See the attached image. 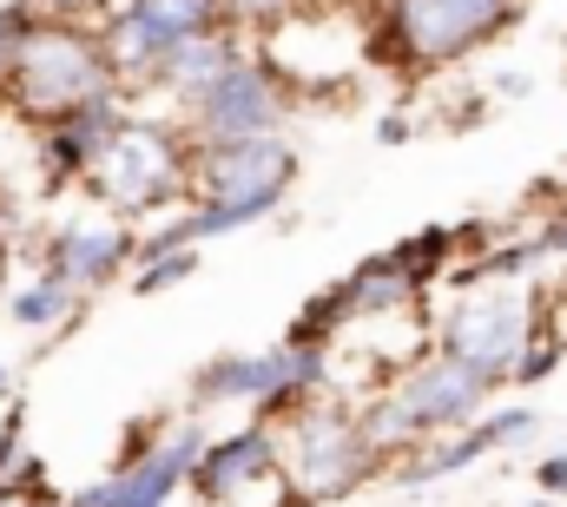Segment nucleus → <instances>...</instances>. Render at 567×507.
<instances>
[{"instance_id": "f257e3e1", "label": "nucleus", "mask_w": 567, "mask_h": 507, "mask_svg": "<svg viewBox=\"0 0 567 507\" xmlns=\"http://www.w3.org/2000/svg\"><path fill=\"white\" fill-rule=\"evenodd\" d=\"M528 20V0H377L363 27V66H390L403 80L442 73Z\"/></svg>"}, {"instance_id": "f03ea898", "label": "nucleus", "mask_w": 567, "mask_h": 507, "mask_svg": "<svg viewBox=\"0 0 567 507\" xmlns=\"http://www.w3.org/2000/svg\"><path fill=\"white\" fill-rule=\"evenodd\" d=\"M100 93H126L120 73H113V60H106L100 27H86V20H47L40 13L27 27L20 53H13V73L0 86V106L13 120H27V126H47V120L86 106Z\"/></svg>"}, {"instance_id": "7ed1b4c3", "label": "nucleus", "mask_w": 567, "mask_h": 507, "mask_svg": "<svg viewBox=\"0 0 567 507\" xmlns=\"http://www.w3.org/2000/svg\"><path fill=\"white\" fill-rule=\"evenodd\" d=\"M86 192L113 211V218H165L178 205H192V132L178 120H145L140 106L126 113V126L106 138V152L86 172Z\"/></svg>"}, {"instance_id": "20e7f679", "label": "nucleus", "mask_w": 567, "mask_h": 507, "mask_svg": "<svg viewBox=\"0 0 567 507\" xmlns=\"http://www.w3.org/2000/svg\"><path fill=\"white\" fill-rule=\"evenodd\" d=\"M278 468L303 501H343L350 488H363L383 468V455L363 442L350 402L317 395L310 408H297L290 422H278Z\"/></svg>"}, {"instance_id": "39448f33", "label": "nucleus", "mask_w": 567, "mask_h": 507, "mask_svg": "<svg viewBox=\"0 0 567 507\" xmlns=\"http://www.w3.org/2000/svg\"><path fill=\"white\" fill-rule=\"evenodd\" d=\"M297 113V93L284 86V73L265 60V46H245L212 86H198L178 106V126L192 132V145H218V138H278Z\"/></svg>"}, {"instance_id": "423d86ee", "label": "nucleus", "mask_w": 567, "mask_h": 507, "mask_svg": "<svg viewBox=\"0 0 567 507\" xmlns=\"http://www.w3.org/2000/svg\"><path fill=\"white\" fill-rule=\"evenodd\" d=\"M542 303L528 290H462V303L435 323V350L482 370V376H502L508 389V363L542 337Z\"/></svg>"}, {"instance_id": "0eeeda50", "label": "nucleus", "mask_w": 567, "mask_h": 507, "mask_svg": "<svg viewBox=\"0 0 567 507\" xmlns=\"http://www.w3.org/2000/svg\"><path fill=\"white\" fill-rule=\"evenodd\" d=\"M212 27H225V0H113V13L100 20V40H106L120 86L140 93L172 46L212 33Z\"/></svg>"}, {"instance_id": "6e6552de", "label": "nucleus", "mask_w": 567, "mask_h": 507, "mask_svg": "<svg viewBox=\"0 0 567 507\" xmlns=\"http://www.w3.org/2000/svg\"><path fill=\"white\" fill-rule=\"evenodd\" d=\"M383 395H390L403 435L423 448L429 435H449V428L475 422V415L502 395V376H482V370H468V363L429 350V356H416L410 370H396V376L383 382Z\"/></svg>"}, {"instance_id": "1a4fd4ad", "label": "nucleus", "mask_w": 567, "mask_h": 507, "mask_svg": "<svg viewBox=\"0 0 567 507\" xmlns=\"http://www.w3.org/2000/svg\"><path fill=\"white\" fill-rule=\"evenodd\" d=\"M198 448H205V428H198V422H172V428L152 442V455L113 468V475L93 482V488H80L66 507H172L178 488L192 482Z\"/></svg>"}, {"instance_id": "9d476101", "label": "nucleus", "mask_w": 567, "mask_h": 507, "mask_svg": "<svg viewBox=\"0 0 567 507\" xmlns=\"http://www.w3.org/2000/svg\"><path fill=\"white\" fill-rule=\"evenodd\" d=\"M126 113H133V93H100V100H86V106H73V113L33 126V172H40V185H47V192L86 185L93 158L106 152L113 132L126 126Z\"/></svg>"}, {"instance_id": "9b49d317", "label": "nucleus", "mask_w": 567, "mask_h": 507, "mask_svg": "<svg viewBox=\"0 0 567 507\" xmlns=\"http://www.w3.org/2000/svg\"><path fill=\"white\" fill-rule=\"evenodd\" d=\"M528 435H535V408L528 402H488L475 422H462L449 435H429L416 455H403V482L410 488L449 482V475H462V468H475V462H488V455H502V448H515Z\"/></svg>"}, {"instance_id": "f8f14e48", "label": "nucleus", "mask_w": 567, "mask_h": 507, "mask_svg": "<svg viewBox=\"0 0 567 507\" xmlns=\"http://www.w3.org/2000/svg\"><path fill=\"white\" fill-rule=\"evenodd\" d=\"M133 257H140V231L106 211V218H86V225H53L47 245H40V270H53L80 297H93V290L133 277Z\"/></svg>"}, {"instance_id": "ddd939ff", "label": "nucleus", "mask_w": 567, "mask_h": 507, "mask_svg": "<svg viewBox=\"0 0 567 507\" xmlns=\"http://www.w3.org/2000/svg\"><path fill=\"white\" fill-rule=\"evenodd\" d=\"M284 468H278V428L271 422H245V428H225V435H212L205 448H198V462H192V495L198 507H231L245 501L251 488H271Z\"/></svg>"}, {"instance_id": "4468645a", "label": "nucleus", "mask_w": 567, "mask_h": 507, "mask_svg": "<svg viewBox=\"0 0 567 507\" xmlns=\"http://www.w3.org/2000/svg\"><path fill=\"white\" fill-rule=\"evenodd\" d=\"M278 376H284V343L278 350H225L192 376V408H225V402L258 408L278 389Z\"/></svg>"}, {"instance_id": "2eb2a0df", "label": "nucleus", "mask_w": 567, "mask_h": 507, "mask_svg": "<svg viewBox=\"0 0 567 507\" xmlns=\"http://www.w3.org/2000/svg\"><path fill=\"white\" fill-rule=\"evenodd\" d=\"M251 40L245 33H231V27H212V33H198V40H185V46H172L158 66H152V80H145V93H165L172 106H185L198 86H212L238 53H245Z\"/></svg>"}, {"instance_id": "dca6fc26", "label": "nucleus", "mask_w": 567, "mask_h": 507, "mask_svg": "<svg viewBox=\"0 0 567 507\" xmlns=\"http://www.w3.org/2000/svg\"><path fill=\"white\" fill-rule=\"evenodd\" d=\"M343 283V297H350V310H357V323H377V317H403V310H423V283L396 263V251H377L363 257L350 277H337Z\"/></svg>"}, {"instance_id": "f3484780", "label": "nucleus", "mask_w": 567, "mask_h": 507, "mask_svg": "<svg viewBox=\"0 0 567 507\" xmlns=\"http://www.w3.org/2000/svg\"><path fill=\"white\" fill-rule=\"evenodd\" d=\"M80 290L73 283H60L53 270H33L20 290H7V317L20 323V330H66L73 317H80Z\"/></svg>"}, {"instance_id": "a211bd4d", "label": "nucleus", "mask_w": 567, "mask_h": 507, "mask_svg": "<svg viewBox=\"0 0 567 507\" xmlns=\"http://www.w3.org/2000/svg\"><path fill=\"white\" fill-rule=\"evenodd\" d=\"M357 330V310H350V297H343V283H323L297 317H290V330H284V350H337L343 337Z\"/></svg>"}, {"instance_id": "6ab92c4d", "label": "nucleus", "mask_w": 567, "mask_h": 507, "mask_svg": "<svg viewBox=\"0 0 567 507\" xmlns=\"http://www.w3.org/2000/svg\"><path fill=\"white\" fill-rule=\"evenodd\" d=\"M390 251H396V263H403L423 290H435V283L449 277V263H455V225H416V231L396 238Z\"/></svg>"}, {"instance_id": "aec40b11", "label": "nucleus", "mask_w": 567, "mask_h": 507, "mask_svg": "<svg viewBox=\"0 0 567 507\" xmlns=\"http://www.w3.org/2000/svg\"><path fill=\"white\" fill-rule=\"evenodd\" d=\"M561 363H567V337H561V330H542V337L508 363V389H535V382L555 376Z\"/></svg>"}, {"instance_id": "412c9836", "label": "nucleus", "mask_w": 567, "mask_h": 507, "mask_svg": "<svg viewBox=\"0 0 567 507\" xmlns=\"http://www.w3.org/2000/svg\"><path fill=\"white\" fill-rule=\"evenodd\" d=\"M290 13H297V0H225V27H231V33H245L251 46H258V40H271Z\"/></svg>"}, {"instance_id": "4be33fe9", "label": "nucleus", "mask_w": 567, "mask_h": 507, "mask_svg": "<svg viewBox=\"0 0 567 507\" xmlns=\"http://www.w3.org/2000/svg\"><path fill=\"white\" fill-rule=\"evenodd\" d=\"M192 270H198V251L140 257V263H133V290H140V297H158V290H178V283H185Z\"/></svg>"}, {"instance_id": "5701e85b", "label": "nucleus", "mask_w": 567, "mask_h": 507, "mask_svg": "<svg viewBox=\"0 0 567 507\" xmlns=\"http://www.w3.org/2000/svg\"><path fill=\"white\" fill-rule=\"evenodd\" d=\"M40 13L27 7V0H7L0 7V86H7V73H13V53H20V40H27V27H33Z\"/></svg>"}, {"instance_id": "b1692460", "label": "nucleus", "mask_w": 567, "mask_h": 507, "mask_svg": "<svg viewBox=\"0 0 567 507\" xmlns=\"http://www.w3.org/2000/svg\"><path fill=\"white\" fill-rule=\"evenodd\" d=\"M27 7L47 13V20H86V27H100L113 13V0H27Z\"/></svg>"}, {"instance_id": "393cba45", "label": "nucleus", "mask_w": 567, "mask_h": 507, "mask_svg": "<svg viewBox=\"0 0 567 507\" xmlns=\"http://www.w3.org/2000/svg\"><path fill=\"white\" fill-rule=\"evenodd\" d=\"M535 488H542L548 501H567V448H555V455L535 462Z\"/></svg>"}, {"instance_id": "a878e982", "label": "nucleus", "mask_w": 567, "mask_h": 507, "mask_svg": "<svg viewBox=\"0 0 567 507\" xmlns=\"http://www.w3.org/2000/svg\"><path fill=\"white\" fill-rule=\"evenodd\" d=\"M535 238H542V251L548 257H567V198L548 211V218H535Z\"/></svg>"}, {"instance_id": "bb28decb", "label": "nucleus", "mask_w": 567, "mask_h": 507, "mask_svg": "<svg viewBox=\"0 0 567 507\" xmlns=\"http://www.w3.org/2000/svg\"><path fill=\"white\" fill-rule=\"evenodd\" d=\"M410 113H383V120H377V138H383V145H410Z\"/></svg>"}, {"instance_id": "cd10ccee", "label": "nucleus", "mask_w": 567, "mask_h": 507, "mask_svg": "<svg viewBox=\"0 0 567 507\" xmlns=\"http://www.w3.org/2000/svg\"><path fill=\"white\" fill-rule=\"evenodd\" d=\"M495 93H502V100H522V93H528V73H495Z\"/></svg>"}, {"instance_id": "c85d7f7f", "label": "nucleus", "mask_w": 567, "mask_h": 507, "mask_svg": "<svg viewBox=\"0 0 567 507\" xmlns=\"http://www.w3.org/2000/svg\"><path fill=\"white\" fill-rule=\"evenodd\" d=\"M7 270H13V231L0 225V297H7Z\"/></svg>"}, {"instance_id": "c756f323", "label": "nucleus", "mask_w": 567, "mask_h": 507, "mask_svg": "<svg viewBox=\"0 0 567 507\" xmlns=\"http://www.w3.org/2000/svg\"><path fill=\"white\" fill-rule=\"evenodd\" d=\"M0 225H13V198H7V185H0Z\"/></svg>"}, {"instance_id": "7c9ffc66", "label": "nucleus", "mask_w": 567, "mask_h": 507, "mask_svg": "<svg viewBox=\"0 0 567 507\" xmlns=\"http://www.w3.org/2000/svg\"><path fill=\"white\" fill-rule=\"evenodd\" d=\"M7 389H13V370H7V363H0V395H7Z\"/></svg>"}, {"instance_id": "2f4dec72", "label": "nucleus", "mask_w": 567, "mask_h": 507, "mask_svg": "<svg viewBox=\"0 0 567 507\" xmlns=\"http://www.w3.org/2000/svg\"><path fill=\"white\" fill-rule=\"evenodd\" d=\"M522 507H561V501H548V495H542V501H522Z\"/></svg>"}]
</instances>
